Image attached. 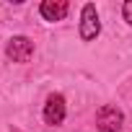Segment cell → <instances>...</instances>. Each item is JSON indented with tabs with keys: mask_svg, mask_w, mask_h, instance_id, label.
<instances>
[{
	"mask_svg": "<svg viewBox=\"0 0 132 132\" xmlns=\"http://www.w3.org/2000/svg\"><path fill=\"white\" fill-rule=\"evenodd\" d=\"M101 31V21H98V13H96V5L93 3H86L83 5V13H80V39L83 42H91L96 39Z\"/></svg>",
	"mask_w": 132,
	"mask_h": 132,
	"instance_id": "1",
	"label": "cell"
},
{
	"mask_svg": "<svg viewBox=\"0 0 132 132\" xmlns=\"http://www.w3.org/2000/svg\"><path fill=\"white\" fill-rule=\"evenodd\" d=\"M5 54H8L13 62H29L31 54H34V42L26 39V36H13V39H8V44H5Z\"/></svg>",
	"mask_w": 132,
	"mask_h": 132,
	"instance_id": "3",
	"label": "cell"
},
{
	"mask_svg": "<svg viewBox=\"0 0 132 132\" xmlns=\"http://www.w3.org/2000/svg\"><path fill=\"white\" fill-rule=\"evenodd\" d=\"M39 13H42V18L44 21H62L65 16H68V3L65 0H44L42 3V8H39Z\"/></svg>",
	"mask_w": 132,
	"mask_h": 132,
	"instance_id": "5",
	"label": "cell"
},
{
	"mask_svg": "<svg viewBox=\"0 0 132 132\" xmlns=\"http://www.w3.org/2000/svg\"><path fill=\"white\" fill-rule=\"evenodd\" d=\"M122 122H124V114L117 106H101L98 114H96V127L101 132H119Z\"/></svg>",
	"mask_w": 132,
	"mask_h": 132,
	"instance_id": "2",
	"label": "cell"
},
{
	"mask_svg": "<svg viewBox=\"0 0 132 132\" xmlns=\"http://www.w3.org/2000/svg\"><path fill=\"white\" fill-rule=\"evenodd\" d=\"M122 16H124V21L132 26V0H127V3H124V8H122Z\"/></svg>",
	"mask_w": 132,
	"mask_h": 132,
	"instance_id": "6",
	"label": "cell"
},
{
	"mask_svg": "<svg viewBox=\"0 0 132 132\" xmlns=\"http://www.w3.org/2000/svg\"><path fill=\"white\" fill-rule=\"evenodd\" d=\"M62 119H65V98L60 93H52L44 104V122L54 127V124H62Z\"/></svg>",
	"mask_w": 132,
	"mask_h": 132,
	"instance_id": "4",
	"label": "cell"
}]
</instances>
